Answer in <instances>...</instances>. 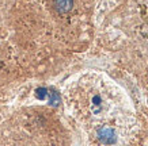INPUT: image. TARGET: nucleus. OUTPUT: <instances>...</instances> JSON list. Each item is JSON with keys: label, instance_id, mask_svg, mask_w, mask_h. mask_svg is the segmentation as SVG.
Wrapping results in <instances>:
<instances>
[{"label": "nucleus", "instance_id": "obj_1", "mask_svg": "<svg viewBox=\"0 0 148 146\" xmlns=\"http://www.w3.org/2000/svg\"><path fill=\"white\" fill-rule=\"evenodd\" d=\"M98 139L102 143H106V145H112L116 142V133L112 127H108V126H103L98 130Z\"/></svg>", "mask_w": 148, "mask_h": 146}, {"label": "nucleus", "instance_id": "obj_2", "mask_svg": "<svg viewBox=\"0 0 148 146\" xmlns=\"http://www.w3.org/2000/svg\"><path fill=\"white\" fill-rule=\"evenodd\" d=\"M54 7L60 14H65L71 11L72 5H73V0H53Z\"/></svg>", "mask_w": 148, "mask_h": 146}]
</instances>
